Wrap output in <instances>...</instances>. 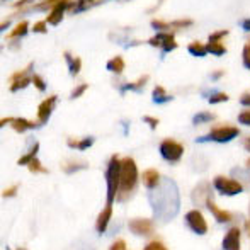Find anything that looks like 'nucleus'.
Masks as SVG:
<instances>
[{"mask_svg":"<svg viewBox=\"0 0 250 250\" xmlns=\"http://www.w3.org/2000/svg\"><path fill=\"white\" fill-rule=\"evenodd\" d=\"M244 146H245V150H247L249 153H250V136H247V138H245V142H244Z\"/></svg>","mask_w":250,"mask_h":250,"instance_id":"obj_44","label":"nucleus"},{"mask_svg":"<svg viewBox=\"0 0 250 250\" xmlns=\"http://www.w3.org/2000/svg\"><path fill=\"white\" fill-rule=\"evenodd\" d=\"M238 121L245 126H250V109H245V111H242L240 114H238Z\"/></svg>","mask_w":250,"mask_h":250,"instance_id":"obj_35","label":"nucleus"},{"mask_svg":"<svg viewBox=\"0 0 250 250\" xmlns=\"http://www.w3.org/2000/svg\"><path fill=\"white\" fill-rule=\"evenodd\" d=\"M242 27H244L245 31H250V19L242 21Z\"/></svg>","mask_w":250,"mask_h":250,"instance_id":"obj_43","label":"nucleus"},{"mask_svg":"<svg viewBox=\"0 0 250 250\" xmlns=\"http://www.w3.org/2000/svg\"><path fill=\"white\" fill-rule=\"evenodd\" d=\"M230 97H228V94H225V92H213L209 96V104H221V102H227Z\"/></svg>","mask_w":250,"mask_h":250,"instance_id":"obj_30","label":"nucleus"},{"mask_svg":"<svg viewBox=\"0 0 250 250\" xmlns=\"http://www.w3.org/2000/svg\"><path fill=\"white\" fill-rule=\"evenodd\" d=\"M158 150H160L162 158H164V160H167V162H170V164L179 162L182 158V155H184V146H182L179 142H175V140H172V138H165L164 142L160 143Z\"/></svg>","mask_w":250,"mask_h":250,"instance_id":"obj_5","label":"nucleus"},{"mask_svg":"<svg viewBox=\"0 0 250 250\" xmlns=\"http://www.w3.org/2000/svg\"><path fill=\"white\" fill-rule=\"evenodd\" d=\"M221 75H223V72H221V70H220V72H216V73H214V75H213V79H220Z\"/></svg>","mask_w":250,"mask_h":250,"instance_id":"obj_46","label":"nucleus"},{"mask_svg":"<svg viewBox=\"0 0 250 250\" xmlns=\"http://www.w3.org/2000/svg\"><path fill=\"white\" fill-rule=\"evenodd\" d=\"M87 83H80V85H77L75 89L72 90V94H70V99L72 101H75V99H79L80 96H83V92H85L87 90Z\"/></svg>","mask_w":250,"mask_h":250,"instance_id":"obj_31","label":"nucleus"},{"mask_svg":"<svg viewBox=\"0 0 250 250\" xmlns=\"http://www.w3.org/2000/svg\"><path fill=\"white\" fill-rule=\"evenodd\" d=\"M119 181H121V158L112 155L105 168V186H107V204H112L118 198Z\"/></svg>","mask_w":250,"mask_h":250,"instance_id":"obj_2","label":"nucleus"},{"mask_svg":"<svg viewBox=\"0 0 250 250\" xmlns=\"http://www.w3.org/2000/svg\"><path fill=\"white\" fill-rule=\"evenodd\" d=\"M213 188L216 189L220 194L223 196H237L240 192H244V186L242 182H238L237 179L227 177V175H218L213 181Z\"/></svg>","mask_w":250,"mask_h":250,"instance_id":"obj_4","label":"nucleus"},{"mask_svg":"<svg viewBox=\"0 0 250 250\" xmlns=\"http://www.w3.org/2000/svg\"><path fill=\"white\" fill-rule=\"evenodd\" d=\"M66 145H68L70 148H73V150L83 151V150L90 148V146L94 145V138H92V136H85V138H82V140L68 138V140H66Z\"/></svg>","mask_w":250,"mask_h":250,"instance_id":"obj_17","label":"nucleus"},{"mask_svg":"<svg viewBox=\"0 0 250 250\" xmlns=\"http://www.w3.org/2000/svg\"><path fill=\"white\" fill-rule=\"evenodd\" d=\"M184 221L196 235H201V237H203V235L208 233V221H206L204 214L201 213L199 209L188 211V213H186V216H184Z\"/></svg>","mask_w":250,"mask_h":250,"instance_id":"obj_7","label":"nucleus"},{"mask_svg":"<svg viewBox=\"0 0 250 250\" xmlns=\"http://www.w3.org/2000/svg\"><path fill=\"white\" fill-rule=\"evenodd\" d=\"M38 151H40V143H33V146H31V150L27 151L26 155H22V157L19 158V160H17V165H21V167H22V165H26L27 167V164H29L31 160H33V158H36L38 157Z\"/></svg>","mask_w":250,"mask_h":250,"instance_id":"obj_21","label":"nucleus"},{"mask_svg":"<svg viewBox=\"0 0 250 250\" xmlns=\"http://www.w3.org/2000/svg\"><path fill=\"white\" fill-rule=\"evenodd\" d=\"M206 208L209 209V213L216 218L218 223H230V221H233V214H231L230 211H227V209H221V208L218 206L213 199L206 201Z\"/></svg>","mask_w":250,"mask_h":250,"instance_id":"obj_13","label":"nucleus"},{"mask_svg":"<svg viewBox=\"0 0 250 250\" xmlns=\"http://www.w3.org/2000/svg\"><path fill=\"white\" fill-rule=\"evenodd\" d=\"M33 68L34 63H29L24 70H19V72L12 73V77L9 79V90L10 92H17L21 89H26L31 82H33Z\"/></svg>","mask_w":250,"mask_h":250,"instance_id":"obj_6","label":"nucleus"},{"mask_svg":"<svg viewBox=\"0 0 250 250\" xmlns=\"http://www.w3.org/2000/svg\"><path fill=\"white\" fill-rule=\"evenodd\" d=\"M160 174H158L157 168H146L142 174V182L146 189H155L160 186Z\"/></svg>","mask_w":250,"mask_h":250,"instance_id":"obj_15","label":"nucleus"},{"mask_svg":"<svg viewBox=\"0 0 250 250\" xmlns=\"http://www.w3.org/2000/svg\"><path fill=\"white\" fill-rule=\"evenodd\" d=\"M105 68H107L109 72H112V73H116V75H119V73H123V72H125V68H126L125 58H123V56H114V58H111L107 62Z\"/></svg>","mask_w":250,"mask_h":250,"instance_id":"obj_18","label":"nucleus"},{"mask_svg":"<svg viewBox=\"0 0 250 250\" xmlns=\"http://www.w3.org/2000/svg\"><path fill=\"white\" fill-rule=\"evenodd\" d=\"M242 60H244V66L250 70V41L244 46V51H242Z\"/></svg>","mask_w":250,"mask_h":250,"instance_id":"obj_33","label":"nucleus"},{"mask_svg":"<svg viewBox=\"0 0 250 250\" xmlns=\"http://www.w3.org/2000/svg\"><path fill=\"white\" fill-rule=\"evenodd\" d=\"M109 250H126V242L125 240H116Z\"/></svg>","mask_w":250,"mask_h":250,"instance_id":"obj_40","label":"nucleus"},{"mask_svg":"<svg viewBox=\"0 0 250 250\" xmlns=\"http://www.w3.org/2000/svg\"><path fill=\"white\" fill-rule=\"evenodd\" d=\"M17 250H22V249H17Z\"/></svg>","mask_w":250,"mask_h":250,"instance_id":"obj_50","label":"nucleus"},{"mask_svg":"<svg viewBox=\"0 0 250 250\" xmlns=\"http://www.w3.org/2000/svg\"><path fill=\"white\" fill-rule=\"evenodd\" d=\"M245 228H247V231H249V235H250V221H247V225H245Z\"/></svg>","mask_w":250,"mask_h":250,"instance_id":"obj_47","label":"nucleus"},{"mask_svg":"<svg viewBox=\"0 0 250 250\" xmlns=\"http://www.w3.org/2000/svg\"><path fill=\"white\" fill-rule=\"evenodd\" d=\"M17 191H19V184H14V186H10V188H7V189H3V192H2V196L3 198H16L17 196Z\"/></svg>","mask_w":250,"mask_h":250,"instance_id":"obj_34","label":"nucleus"},{"mask_svg":"<svg viewBox=\"0 0 250 250\" xmlns=\"http://www.w3.org/2000/svg\"><path fill=\"white\" fill-rule=\"evenodd\" d=\"M240 102L244 105H249V107H250V90H249V92H245V94H242V96H240Z\"/></svg>","mask_w":250,"mask_h":250,"instance_id":"obj_41","label":"nucleus"},{"mask_svg":"<svg viewBox=\"0 0 250 250\" xmlns=\"http://www.w3.org/2000/svg\"><path fill=\"white\" fill-rule=\"evenodd\" d=\"M228 34V31H216V33L209 34V41H221Z\"/></svg>","mask_w":250,"mask_h":250,"instance_id":"obj_39","label":"nucleus"},{"mask_svg":"<svg viewBox=\"0 0 250 250\" xmlns=\"http://www.w3.org/2000/svg\"><path fill=\"white\" fill-rule=\"evenodd\" d=\"M44 2H46V3H60V2H66V0H44ZM46 3H44V5H46Z\"/></svg>","mask_w":250,"mask_h":250,"instance_id":"obj_45","label":"nucleus"},{"mask_svg":"<svg viewBox=\"0 0 250 250\" xmlns=\"http://www.w3.org/2000/svg\"><path fill=\"white\" fill-rule=\"evenodd\" d=\"M206 48H208V53H213V55H216V56H221L227 53V48H225V44L221 43V41H208Z\"/></svg>","mask_w":250,"mask_h":250,"instance_id":"obj_25","label":"nucleus"},{"mask_svg":"<svg viewBox=\"0 0 250 250\" xmlns=\"http://www.w3.org/2000/svg\"><path fill=\"white\" fill-rule=\"evenodd\" d=\"M188 50L189 53H191L192 56H204L208 53V48H206V44H203L201 41H192L191 44L188 46Z\"/></svg>","mask_w":250,"mask_h":250,"instance_id":"obj_24","label":"nucleus"},{"mask_svg":"<svg viewBox=\"0 0 250 250\" xmlns=\"http://www.w3.org/2000/svg\"><path fill=\"white\" fill-rule=\"evenodd\" d=\"M104 0H77V3L73 5L72 12H80V10H87L90 7L97 5V3H102Z\"/></svg>","mask_w":250,"mask_h":250,"instance_id":"obj_26","label":"nucleus"},{"mask_svg":"<svg viewBox=\"0 0 250 250\" xmlns=\"http://www.w3.org/2000/svg\"><path fill=\"white\" fill-rule=\"evenodd\" d=\"M27 29H29V22H27V21H22V22L17 24L16 29L7 36V40H17V38L24 36V34L27 33Z\"/></svg>","mask_w":250,"mask_h":250,"instance_id":"obj_23","label":"nucleus"},{"mask_svg":"<svg viewBox=\"0 0 250 250\" xmlns=\"http://www.w3.org/2000/svg\"><path fill=\"white\" fill-rule=\"evenodd\" d=\"M33 83L36 85V89L40 90V92H44V90H46V82H44L43 77H40L38 73L33 75Z\"/></svg>","mask_w":250,"mask_h":250,"instance_id":"obj_32","label":"nucleus"},{"mask_svg":"<svg viewBox=\"0 0 250 250\" xmlns=\"http://www.w3.org/2000/svg\"><path fill=\"white\" fill-rule=\"evenodd\" d=\"M150 80V77L148 75H143V77H140L136 82H131V83H126L125 85V90H142L143 87L146 85V82Z\"/></svg>","mask_w":250,"mask_h":250,"instance_id":"obj_28","label":"nucleus"},{"mask_svg":"<svg viewBox=\"0 0 250 250\" xmlns=\"http://www.w3.org/2000/svg\"><path fill=\"white\" fill-rule=\"evenodd\" d=\"M148 44L162 48L165 53L174 51L175 48H177V41H175V38H174V33H157L153 38L148 40Z\"/></svg>","mask_w":250,"mask_h":250,"instance_id":"obj_9","label":"nucleus"},{"mask_svg":"<svg viewBox=\"0 0 250 250\" xmlns=\"http://www.w3.org/2000/svg\"><path fill=\"white\" fill-rule=\"evenodd\" d=\"M10 128L16 133H24V131H29V129L38 128V123L26 118H10Z\"/></svg>","mask_w":250,"mask_h":250,"instance_id":"obj_16","label":"nucleus"},{"mask_svg":"<svg viewBox=\"0 0 250 250\" xmlns=\"http://www.w3.org/2000/svg\"><path fill=\"white\" fill-rule=\"evenodd\" d=\"M31 2H33V0H19V2L16 3V7L17 9H21V7H24L26 3H31Z\"/></svg>","mask_w":250,"mask_h":250,"instance_id":"obj_42","label":"nucleus"},{"mask_svg":"<svg viewBox=\"0 0 250 250\" xmlns=\"http://www.w3.org/2000/svg\"><path fill=\"white\" fill-rule=\"evenodd\" d=\"M242 244V231L238 227H231L230 230L225 233L223 240H221V249L223 250H240Z\"/></svg>","mask_w":250,"mask_h":250,"instance_id":"obj_11","label":"nucleus"},{"mask_svg":"<svg viewBox=\"0 0 250 250\" xmlns=\"http://www.w3.org/2000/svg\"><path fill=\"white\" fill-rule=\"evenodd\" d=\"M214 119L213 112H198V114L192 118V125H204V123H209Z\"/></svg>","mask_w":250,"mask_h":250,"instance_id":"obj_29","label":"nucleus"},{"mask_svg":"<svg viewBox=\"0 0 250 250\" xmlns=\"http://www.w3.org/2000/svg\"><path fill=\"white\" fill-rule=\"evenodd\" d=\"M138 177L140 174H138V167H136V162L131 157L121 158V181H119V192H118L119 201H126L129 198V194L135 191Z\"/></svg>","mask_w":250,"mask_h":250,"instance_id":"obj_1","label":"nucleus"},{"mask_svg":"<svg viewBox=\"0 0 250 250\" xmlns=\"http://www.w3.org/2000/svg\"><path fill=\"white\" fill-rule=\"evenodd\" d=\"M65 58H66V63H68V72H70V75L75 77L77 73L80 72V68H82V60L75 58V56H72L68 51L65 53Z\"/></svg>","mask_w":250,"mask_h":250,"instance_id":"obj_20","label":"nucleus"},{"mask_svg":"<svg viewBox=\"0 0 250 250\" xmlns=\"http://www.w3.org/2000/svg\"><path fill=\"white\" fill-rule=\"evenodd\" d=\"M249 218H250V204H249ZM250 221V220H249Z\"/></svg>","mask_w":250,"mask_h":250,"instance_id":"obj_49","label":"nucleus"},{"mask_svg":"<svg viewBox=\"0 0 250 250\" xmlns=\"http://www.w3.org/2000/svg\"><path fill=\"white\" fill-rule=\"evenodd\" d=\"M34 33H41V34H44L48 31V22L46 21H40V22H36L34 24Z\"/></svg>","mask_w":250,"mask_h":250,"instance_id":"obj_36","label":"nucleus"},{"mask_svg":"<svg viewBox=\"0 0 250 250\" xmlns=\"http://www.w3.org/2000/svg\"><path fill=\"white\" fill-rule=\"evenodd\" d=\"M56 101H58V96H51V97L44 99L40 105H38V112H36L38 126H43V125H46V123L50 121L51 112H53V109H55V105H56Z\"/></svg>","mask_w":250,"mask_h":250,"instance_id":"obj_10","label":"nucleus"},{"mask_svg":"<svg viewBox=\"0 0 250 250\" xmlns=\"http://www.w3.org/2000/svg\"><path fill=\"white\" fill-rule=\"evenodd\" d=\"M83 168H87V162H83V160H73V162L63 164V172H66V174H72V172H77V170H83Z\"/></svg>","mask_w":250,"mask_h":250,"instance_id":"obj_22","label":"nucleus"},{"mask_svg":"<svg viewBox=\"0 0 250 250\" xmlns=\"http://www.w3.org/2000/svg\"><path fill=\"white\" fill-rule=\"evenodd\" d=\"M143 123H146V125L150 126V129H157V126H158V119L157 118H151V116H145L143 118Z\"/></svg>","mask_w":250,"mask_h":250,"instance_id":"obj_38","label":"nucleus"},{"mask_svg":"<svg viewBox=\"0 0 250 250\" xmlns=\"http://www.w3.org/2000/svg\"><path fill=\"white\" fill-rule=\"evenodd\" d=\"M247 165H249V168H250V158H249V160H247Z\"/></svg>","mask_w":250,"mask_h":250,"instance_id":"obj_48","label":"nucleus"},{"mask_svg":"<svg viewBox=\"0 0 250 250\" xmlns=\"http://www.w3.org/2000/svg\"><path fill=\"white\" fill-rule=\"evenodd\" d=\"M111 218H112V204H105L104 209L99 213L97 216V221H96V230L97 233H104L107 230L109 223H111Z\"/></svg>","mask_w":250,"mask_h":250,"instance_id":"obj_14","label":"nucleus"},{"mask_svg":"<svg viewBox=\"0 0 250 250\" xmlns=\"http://www.w3.org/2000/svg\"><path fill=\"white\" fill-rule=\"evenodd\" d=\"M143 250H167V247H165L162 242H157V240H153V242H150L148 245H146Z\"/></svg>","mask_w":250,"mask_h":250,"instance_id":"obj_37","label":"nucleus"},{"mask_svg":"<svg viewBox=\"0 0 250 250\" xmlns=\"http://www.w3.org/2000/svg\"><path fill=\"white\" fill-rule=\"evenodd\" d=\"M27 168H29V172H33V174H48V168L41 164V160L38 157L33 158V160L27 164Z\"/></svg>","mask_w":250,"mask_h":250,"instance_id":"obj_27","label":"nucleus"},{"mask_svg":"<svg viewBox=\"0 0 250 250\" xmlns=\"http://www.w3.org/2000/svg\"><path fill=\"white\" fill-rule=\"evenodd\" d=\"M128 230L138 237H148L155 231V223L148 218H133L128 221Z\"/></svg>","mask_w":250,"mask_h":250,"instance_id":"obj_8","label":"nucleus"},{"mask_svg":"<svg viewBox=\"0 0 250 250\" xmlns=\"http://www.w3.org/2000/svg\"><path fill=\"white\" fill-rule=\"evenodd\" d=\"M151 99H153L155 104H164V102L172 101V96H170V94H167L165 87L157 85V87L153 89V92H151Z\"/></svg>","mask_w":250,"mask_h":250,"instance_id":"obj_19","label":"nucleus"},{"mask_svg":"<svg viewBox=\"0 0 250 250\" xmlns=\"http://www.w3.org/2000/svg\"><path fill=\"white\" fill-rule=\"evenodd\" d=\"M72 9H73V3L68 2V0H66V2L56 3V5L51 9V12L48 14L46 22L51 24V26H58V24L62 22L63 16H65V10H72Z\"/></svg>","mask_w":250,"mask_h":250,"instance_id":"obj_12","label":"nucleus"},{"mask_svg":"<svg viewBox=\"0 0 250 250\" xmlns=\"http://www.w3.org/2000/svg\"><path fill=\"white\" fill-rule=\"evenodd\" d=\"M240 135V129L233 125H218L209 129V133L198 138V142H214V143H228Z\"/></svg>","mask_w":250,"mask_h":250,"instance_id":"obj_3","label":"nucleus"}]
</instances>
